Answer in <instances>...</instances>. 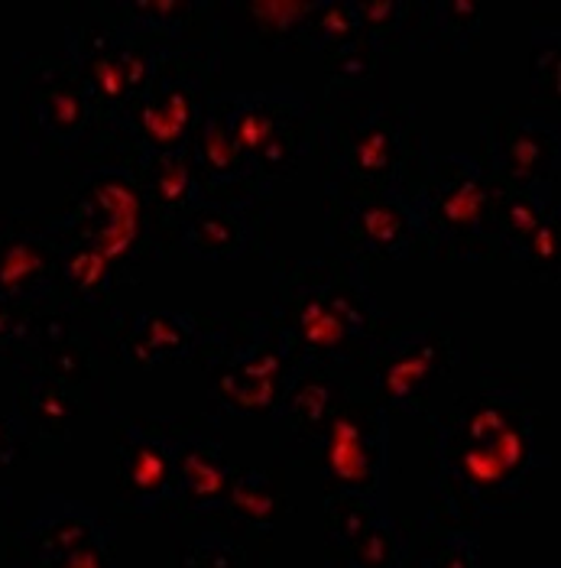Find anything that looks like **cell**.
<instances>
[{"label":"cell","instance_id":"obj_1","mask_svg":"<svg viewBox=\"0 0 561 568\" xmlns=\"http://www.w3.org/2000/svg\"><path fill=\"white\" fill-rule=\"evenodd\" d=\"M429 426V510L451 524L519 520L536 478L552 468L549 416L536 403L532 367L477 364L471 384L441 403Z\"/></svg>","mask_w":561,"mask_h":568},{"label":"cell","instance_id":"obj_2","mask_svg":"<svg viewBox=\"0 0 561 568\" xmlns=\"http://www.w3.org/2000/svg\"><path fill=\"white\" fill-rule=\"evenodd\" d=\"M273 308L299 364L350 377L402 312L384 308L374 270L335 254L273 257Z\"/></svg>","mask_w":561,"mask_h":568},{"label":"cell","instance_id":"obj_3","mask_svg":"<svg viewBox=\"0 0 561 568\" xmlns=\"http://www.w3.org/2000/svg\"><path fill=\"white\" fill-rule=\"evenodd\" d=\"M422 114V104L325 88L315 101L322 189H396L429 153Z\"/></svg>","mask_w":561,"mask_h":568},{"label":"cell","instance_id":"obj_4","mask_svg":"<svg viewBox=\"0 0 561 568\" xmlns=\"http://www.w3.org/2000/svg\"><path fill=\"white\" fill-rule=\"evenodd\" d=\"M475 342L465 315L432 308L402 312L384 342L347 377L350 387L374 399L389 419H426L441 406V394L471 367Z\"/></svg>","mask_w":561,"mask_h":568},{"label":"cell","instance_id":"obj_5","mask_svg":"<svg viewBox=\"0 0 561 568\" xmlns=\"http://www.w3.org/2000/svg\"><path fill=\"white\" fill-rule=\"evenodd\" d=\"M224 65V52L170 49L146 91L128 114L111 124L82 166H124L133 170L146 160L185 153L212 104ZM79 170V166H75Z\"/></svg>","mask_w":561,"mask_h":568},{"label":"cell","instance_id":"obj_6","mask_svg":"<svg viewBox=\"0 0 561 568\" xmlns=\"http://www.w3.org/2000/svg\"><path fill=\"white\" fill-rule=\"evenodd\" d=\"M399 195L412 209L426 241V257L438 263L503 261L497 234L500 182L471 153L432 150L399 179Z\"/></svg>","mask_w":561,"mask_h":568},{"label":"cell","instance_id":"obj_7","mask_svg":"<svg viewBox=\"0 0 561 568\" xmlns=\"http://www.w3.org/2000/svg\"><path fill=\"white\" fill-rule=\"evenodd\" d=\"M101 140V118L85 79L59 52L13 55V146L30 160L82 166Z\"/></svg>","mask_w":561,"mask_h":568},{"label":"cell","instance_id":"obj_8","mask_svg":"<svg viewBox=\"0 0 561 568\" xmlns=\"http://www.w3.org/2000/svg\"><path fill=\"white\" fill-rule=\"evenodd\" d=\"M59 237L111 266L124 286L156 263L136 175L124 166H79L65 205L55 209Z\"/></svg>","mask_w":561,"mask_h":568},{"label":"cell","instance_id":"obj_9","mask_svg":"<svg viewBox=\"0 0 561 568\" xmlns=\"http://www.w3.org/2000/svg\"><path fill=\"white\" fill-rule=\"evenodd\" d=\"M208 419H269L299 361L269 308L231 312L224 342L205 361Z\"/></svg>","mask_w":561,"mask_h":568},{"label":"cell","instance_id":"obj_10","mask_svg":"<svg viewBox=\"0 0 561 568\" xmlns=\"http://www.w3.org/2000/svg\"><path fill=\"white\" fill-rule=\"evenodd\" d=\"M10 374H45L85 396L91 416L118 419V357L101 315L62 303L33 308L27 345Z\"/></svg>","mask_w":561,"mask_h":568},{"label":"cell","instance_id":"obj_11","mask_svg":"<svg viewBox=\"0 0 561 568\" xmlns=\"http://www.w3.org/2000/svg\"><path fill=\"white\" fill-rule=\"evenodd\" d=\"M62 52L72 59V65L85 79L98 118H101V136H104V131L118 124L153 82L170 49L150 43L136 33H128L124 27L104 20L91 0H82L69 7Z\"/></svg>","mask_w":561,"mask_h":568},{"label":"cell","instance_id":"obj_12","mask_svg":"<svg viewBox=\"0 0 561 568\" xmlns=\"http://www.w3.org/2000/svg\"><path fill=\"white\" fill-rule=\"evenodd\" d=\"M224 114L254 173L276 189L315 160V101L299 88L221 91Z\"/></svg>","mask_w":561,"mask_h":568},{"label":"cell","instance_id":"obj_13","mask_svg":"<svg viewBox=\"0 0 561 568\" xmlns=\"http://www.w3.org/2000/svg\"><path fill=\"white\" fill-rule=\"evenodd\" d=\"M325 251L374 270L377 261H429L399 189H322Z\"/></svg>","mask_w":561,"mask_h":568},{"label":"cell","instance_id":"obj_14","mask_svg":"<svg viewBox=\"0 0 561 568\" xmlns=\"http://www.w3.org/2000/svg\"><path fill=\"white\" fill-rule=\"evenodd\" d=\"M7 568H118V529L91 504L49 494L7 532Z\"/></svg>","mask_w":561,"mask_h":568},{"label":"cell","instance_id":"obj_15","mask_svg":"<svg viewBox=\"0 0 561 568\" xmlns=\"http://www.w3.org/2000/svg\"><path fill=\"white\" fill-rule=\"evenodd\" d=\"M325 497H364L389 504V416L354 387L332 416L312 458Z\"/></svg>","mask_w":561,"mask_h":568},{"label":"cell","instance_id":"obj_16","mask_svg":"<svg viewBox=\"0 0 561 568\" xmlns=\"http://www.w3.org/2000/svg\"><path fill=\"white\" fill-rule=\"evenodd\" d=\"M118 364L153 371L163 364H202L224 342L231 312H192V308H111L101 315Z\"/></svg>","mask_w":561,"mask_h":568},{"label":"cell","instance_id":"obj_17","mask_svg":"<svg viewBox=\"0 0 561 568\" xmlns=\"http://www.w3.org/2000/svg\"><path fill=\"white\" fill-rule=\"evenodd\" d=\"M559 114L536 104H493L480 114L477 160L500 185L559 189Z\"/></svg>","mask_w":561,"mask_h":568},{"label":"cell","instance_id":"obj_18","mask_svg":"<svg viewBox=\"0 0 561 568\" xmlns=\"http://www.w3.org/2000/svg\"><path fill=\"white\" fill-rule=\"evenodd\" d=\"M173 416H118L114 514L166 524L173 514Z\"/></svg>","mask_w":561,"mask_h":568},{"label":"cell","instance_id":"obj_19","mask_svg":"<svg viewBox=\"0 0 561 568\" xmlns=\"http://www.w3.org/2000/svg\"><path fill=\"white\" fill-rule=\"evenodd\" d=\"M59 263L55 209L0 205V300L27 308L59 303Z\"/></svg>","mask_w":561,"mask_h":568},{"label":"cell","instance_id":"obj_20","mask_svg":"<svg viewBox=\"0 0 561 568\" xmlns=\"http://www.w3.org/2000/svg\"><path fill=\"white\" fill-rule=\"evenodd\" d=\"M279 199H208L182 224L178 257L205 263L273 261Z\"/></svg>","mask_w":561,"mask_h":568},{"label":"cell","instance_id":"obj_21","mask_svg":"<svg viewBox=\"0 0 561 568\" xmlns=\"http://www.w3.org/2000/svg\"><path fill=\"white\" fill-rule=\"evenodd\" d=\"M412 559V526L399 524L389 504L364 497H325V566L406 568Z\"/></svg>","mask_w":561,"mask_h":568},{"label":"cell","instance_id":"obj_22","mask_svg":"<svg viewBox=\"0 0 561 568\" xmlns=\"http://www.w3.org/2000/svg\"><path fill=\"white\" fill-rule=\"evenodd\" d=\"M350 381L332 367L299 364L276 413L269 416L273 426V452L276 462L286 468H312L318 442L325 436L332 416L345 403Z\"/></svg>","mask_w":561,"mask_h":568},{"label":"cell","instance_id":"obj_23","mask_svg":"<svg viewBox=\"0 0 561 568\" xmlns=\"http://www.w3.org/2000/svg\"><path fill=\"white\" fill-rule=\"evenodd\" d=\"M173 448L175 497L170 520L217 514L227 500L234 468H237L224 455L221 426L208 416H175L173 413Z\"/></svg>","mask_w":561,"mask_h":568},{"label":"cell","instance_id":"obj_24","mask_svg":"<svg viewBox=\"0 0 561 568\" xmlns=\"http://www.w3.org/2000/svg\"><path fill=\"white\" fill-rule=\"evenodd\" d=\"M130 173L136 175V185L143 192L156 261H175L182 224L195 215V209L208 202V192L198 179L192 153L185 150V153L156 156V160L133 166Z\"/></svg>","mask_w":561,"mask_h":568},{"label":"cell","instance_id":"obj_25","mask_svg":"<svg viewBox=\"0 0 561 568\" xmlns=\"http://www.w3.org/2000/svg\"><path fill=\"white\" fill-rule=\"evenodd\" d=\"M318 0H215L217 45L244 52H305Z\"/></svg>","mask_w":561,"mask_h":568},{"label":"cell","instance_id":"obj_26","mask_svg":"<svg viewBox=\"0 0 561 568\" xmlns=\"http://www.w3.org/2000/svg\"><path fill=\"white\" fill-rule=\"evenodd\" d=\"M13 384V413L27 429L33 458L59 465L91 416L85 396L45 374H17Z\"/></svg>","mask_w":561,"mask_h":568},{"label":"cell","instance_id":"obj_27","mask_svg":"<svg viewBox=\"0 0 561 568\" xmlns=\"http://www.w3.org/2000/svg\"><path fill=\"white\" fill-rule=\"evenodd\" d=\"M94 10L163 49L217 45L215 0H91ZM224 52V49H221Z\"/></svg>","mask_w":561,"mask_h":568},{"label":"cell","instance_id":"obj_28","mask_svg":"<svg viewBox=\"0 0 561 568\" xmlns=\"http://www.w3.org/2000/svg\"><path fill=\"white\" fill-rule=\"evenodd\" d=\"M188 153H192V163L198 170L208 199H276V189H269L254 173L251 160L237 146L231 124H227V114H224L221 91L212 98Z\"/></svg>","mask_w":561,"mask_h":568},{"label":"cell","instance_id":"obj_29","mask_svg":"<svg viewBox=\"0 0 561 568\" xmlns=\"http://www.w3.org/2000/svg\"><path fill=\"white\" fill-rule=\"evenodd\" d=\"M289 507L293 504L286 490V465H241L234 468V481L217 517L247 539L273 546V532L286 520Z\"/></svg>","mask_w":561,"mask_h":568},{"label":"cell","instance_id":"obj_30","mask_svg":"<svg viewBox=\"0 0 561 568\" xmlns=\"http://www.w3.org/2000/svg\"><path fill=\"white\" fill-rule=\"evenodd\" d=\"M166 526L175 568H269L273 559V546L247 539L217 514L175 517Z\"/></svg>","mask_w":561,"mask_h":568},{"label":"cell","instance_id":"obj_31","mask_svg":"<svg viewBox=\"0 0 561 568\" xmlns=\"http://www.w3.org/2000/svg\"><path fill=\"white\" fill-rule=\"evenodd\" d=\"M483 13L487 7L475 0H422L412 52L419 49L445 52V55L475 52L477 40L483 33Z\"/></svg>","mask_w":561,"mask_h":568},{"label":"cell","instance_id":"obj_32","mask_svg":"<svg viewBox=\"0 0 561 568\" xmlns=\"http://www.w3.org/2000/svg\"><path fill=\"white\" fill-rule=\"evenodd\" d=\"M416 568H480V536L477 526L451 524L426 510L412 524V559Z\"/></svg>","mask_w":561,"mask_h":568},{"label":"cell","instance_id":"obj_33","mask_svg":"<svg viewBox=\"0 0 561 568\" xmlns=\"http://www.w3.org/2000/svg\"><path fill=\"white\" fill-rule=\"evenodd\" d=\"M559 189H519L500 185L497 192V234H500V254L517 257L526 241L545 224L559 219Z\"/></svg>","mask_w":561,"mask_h":568},{"label":"cell","instance_id":"obj_34","mask_svg":"<svg viewBox=\"0 0 561 568\" xmlns=\"http://www.w3.org/2000/svg\"><path fill=\"white\" fill-rule=\"evenodd\" d=\"M350 3L367 43L377 45L389 59L399 52H412L422 0H350Z\"/></svg>","mask_w":561,"mask_h":568},{"label":"cell","instance_id":"obj_35","mask_svg":"<svg viewBox=\"0 0 561 568\" xmlns=\"http://www.w3.org/2000/svg\"><path fill=\"white\" fill-rule=\"evenodd\" d=\"M325 65V88L370 94V98H392L389 91V55L367 40L345 45L322 59Z\"/></svg>","mask_w":561,"mask_h":568},{"label":"cell","instance_id":"obj_36","mask_svg":"<svg viewBox=\"0 0 561 568\" xmlns=\"http://www.w3.org/2000/svg\"><path fill=\"white\" fill-rule=\"evenodd\" d=\"M559 20H536L529 37V104L559 114L561 85Z\"/></svg>","mask_w":561,"mask_h":568},{"label":"cell","instance_id":"obj_37","mask_svg":"<svg viewBox=\"0 0 561 568\" xmlns=\"http://www.w3.org/2000/svg\"><path fill=\"white\" fill-rule=\"evenodd\" d=\"M357 40H364V33H360L354 3L350 0H318L315 17L305 33V52L325 59Z\"/></svg>","mask_w":561,"mask_h":568},{"label":"cell","instance_id":"obj_38","mask_svg":"<svg viewBox=\"0 0 561 568\" xmlns=\"http://www.w3.org/2000/svg\"><path fill=\"white\" fill-rule=\"evenodd\" d=\"M30 315H33V308L17 306L10 300H0V367L3 371H13L20 351L27 345Z\"/></svg>","mask_w":561,"mask_h":568},{"label":"cell","instance_id":"obj_39","mask_svg":"<svg viewBox=\"0 0 561 568\" xmlns=\"http://www.w3.org/2000/svg\"><path fill=\"white\" fill-rule=\"evenodd\" d=\"M30 458H33V448H30L23 423L17 419V413H0V475L20 468Z\"/></svg>","mask_w":561,"mask_h":568},{"label":"cell","instance_id":"obj_40","mask_svg":"<svg viewBox=\"0 0 561 568\" xmlns=\"http://www.w3.org/2000/svg\"><path fill=\"white\" fill-rule=\"evenodd\" d=\"M10 526H13V520L0 510V542H7V532H10Z\"/></svg>","mask_w":561,"mask_h":568},{"label":"cell","instance_id":"obj_41","mask_svg":"<svg viewBox=\"0 0 561 568\" xmlns=\"http://www.w3.org/2000/svg\"><path fill=\"white\" fill-rule=\"evenodd\" d=\"M0 568H7V542H0Z\"/></svg>","mask_w":561,"mask_h":568},{"label":"cell","instance_id":"obj_42","mask_svg":"<svg viewBox=\"0 0 561 568\" xmlns=\"http://www.w3.org/2000/svg\"><path fill=\"white\" fill-rule=\"evenodd\" d=\"M536 568H559V566H536Z\"/></svg>","mask_w":561,"mask_h":568}]
</instances>
